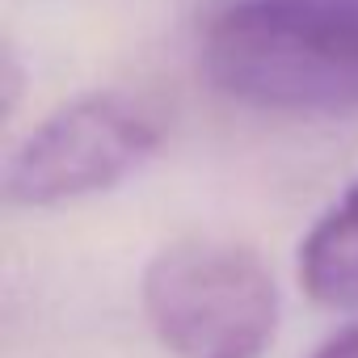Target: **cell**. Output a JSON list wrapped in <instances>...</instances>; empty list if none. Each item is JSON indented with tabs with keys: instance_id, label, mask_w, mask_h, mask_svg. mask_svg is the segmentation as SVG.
Wrapping results in <instances>:
<instances>
[{
	"instance_id": "cell-3",
	"label": "cell",
	"mask_w": 358,
	"mask_h": 358,
	"mask_svg": "<svg viewBox=\"0 0 358 358\" xmlns=\"http://www.w3.org/2000/svg\"><path fill=\"white\" fill-rule=\"evenodd\" d=\"M160 118L131 93H85L51 110L5 160L9 207L55 211L118 190L160 148Z\"/></svg>"
},
{
	"instance_id": "cell-5",
	"label": "cell",
	"mask_w": 358,
	"mask_h": 358,
	"mask_svg": "<svg viewBox=\"0 0 358 358\" xmlns=\"http://www.w3.org/2000/svg\"><path fill=\"white\" fill-rule=\"evenodd\" d=\"M22 80H26V72H22V64H17V51L5 47V55H0V106H5V114L17 110Z\"/></svg>"
},
{
	"instance_id": "cell-2",
	"label": "cell",
	"mask_w": 358,
	"mask_h": 358,
	"mask_svg": "<svg viewBox=\"0 0 358 358\" xmlns=\"http://www.w3.org/2000/svg\"><path fill=\"white\" fill-rule=\"evenodd\" d=\"M139 303L169 358H266L282 316L266 257L228 236H182L156 249Z\"/></svg>"
},
{
	"instance_id": "cell-1",
	"label": "cell",
	"mask_w": 358,
	"mask_h": 358,
	"mask_svg": "<svg viewBox=\"0 0 358 358\" xmlns=\"http://www.w3.org/2000/svg\"><path fill=\"white\" fill-rule=\"evenodd\" d=\"M199 68L236 106L358 114V0H241L203 30Z\"/></svg>"
},
{
	"instance_id": "cell-6",
	"label": "cell",
	"mask_w": 358,
	"mask_h": 358,
	"mask_svg": "<svg viewBox=\"0 0 358 358\" xmlns=\"http://www.w3.org/2000/svg\"><path fill=\"white\" fill-rule=\"evenodd\" d=\"M312 358H358V320L354 324H345L341 333H333Z\"/></svg>"
},
{
	"instance_id": "cell-4",
	"label": "cell",
	"mask_w": 358,
	"mask_h": 358,
	"mask_svg": "<svg viewBox=\"0 0 358 358\" xmlns=\"http://www.w3.org/2000/svg\"><path fill=\"white\" fill-rule=\"evenodd\" d=\"M295 274L308 299H316L320 308H358V177L341 190V199H333L316 215V224L299 241Z\"/></svg>"
}]
</instances>
